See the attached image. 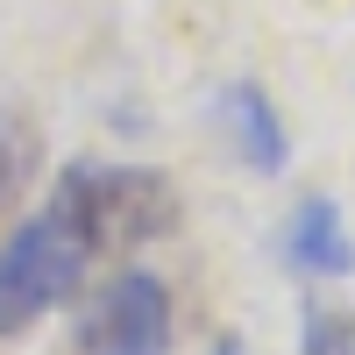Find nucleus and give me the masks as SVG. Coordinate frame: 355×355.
Wrapping results in <instances>:
<instances>
[{
    "label": "nucleus",
    "mask_w": 355,
    "mask_h": 355,
    "mask_svg": "<svg viewBox=\"0 0 355 355\" xmlns=\"http://www.w3.org/2000/svg\"><path fill=\"white\" fill-rule=\"evenodd\" d=\"M50 220L85 256H128V249H150L178 227V185L150 164L78 157V164H64V178L50 192Z\"/></svg>",
    "instance_id": "1"
},
{
    "label": "nucleus",
    "mask_w": 355,
    "mask_h": 355,
    "mask_svg": "<svg viewBox=\"0 0 355 355\" xmlns=\"http://www.w3.org/2000/svg\"><path fill=\"white\" fill-rule=\"evenodd\" d=\"M85 277V249L71 242L50 214L21 220L8 242H0V341L28 334L50 306H64Z\"/></svg>",
    "instance_id": "2"
},
{
    "label": "nucleus",
    "mask_w": 355,
    "mask_h": 355,
    "mask_svg": "<svg viewBox=\"0 0 355 355\" xmlns=\"http://www.w3.org/2000/svg\"><path fill=\"white\" fill-rule=\"evenodd\" d=\"M78 355H171V291L150 270H121L78 320Z\"/></svg>",
    "instance_id": "3"
},
{
    "label": "nucleus",
    "mask_w": 355,
    "mask_h": 355,
    "mask_svg": "<svg viewBox=\"0 0 355 355\" xmlns=\"http://www.w3.org/2000/svg\"><path fill=\"white\" fill-rule=\"evenodd\" d=\"M220 128H227V142H234V157H242L249 171H284V157H291V135H284V114H277V100L263 93L256 78H234V85H220Z\"/></svg>",
    "instance_id": "4"
},
{
    "label": "nucleus",
    "mask_w": 355,
    "mask_h": 355,
    "mask_svg": "<svg viewBox=\"0 0 355 355\" xmlns=\"http://www.w3.org/2000/svg\"><path fill=\"white\" fill-rule=\"evenodd\" d=\"M284 256H291V270H306V277H348L355 270V234L334 214V199H299L291 206Z\"/></svg>",
    "instance_id": "5"
},
{
    "label": "nucleus",
    "mask_w": 355,
    "mask_h": 355,
    "mask_svg": "<svg viewBox=\"0 0 355 355\" xmlns=\"http://www.w3.org/2000/svg\"><path fill=\"white\" fill-rule=\"evenodd\" d=\"M36 157H43V135H36V121L28 114H15V107H0V214L28 192V178H36Z\"/></svg>",
    "instance_id": "6"
},
{
    "label": "nucleus",
    "mask_w": 355,
    "mask_h": 355,
    "mask_svg": "<svg viewBox=\"0 0 355 355\" xmlns=\"http://www.w3.org/2000/svg\"><path fill=\"white\" fill-rule=\"evenodd\" d=\"M299 355H355V320L334 313V306H313L306 334H299Z\"/></svg>",
    "instance_id": "7"
},
{
    "label": "nucleus",
    "mask_w": 355,
    "mask_h": 355,
    "mask_svg": "<svg viewBox=\"0 0 355 355\" xmlns=\"http://www.w3.org/2000/svg\"><path fill=\"white\" fill-rule=\"evenodd\" d=\"M214 355H249V348L242 341H214Z\"/></svg>",
    "instance_id": "8"
}]
</instances>
